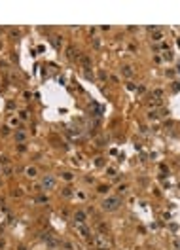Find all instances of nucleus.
Segmentation results:
<instances>
[{"label":"nucleus","mask_w":180,"mask_h":250,"mask_svg":"<svg viewBox=\"0 0 180 250\" xmlns=\"http://www.w3.org/2000/svg\"><path fill=\"white\" fill-rule=\"evenodd\" d=\"M121 207V197L118 195H106V199L101 203V208L104 212H114Z\"/></svg>","instance_id":"1"},{"label":"nucleus","mask_w":180,"mask_h":250,"mask_svg":"<svg viewBox=\"0 0 180 250\" xmlns=\"http://www.w3.org/2000/svg\"><path fill=\"white\" fill-rule=\"evenodd\" d=\"M55 184H57V180H55V176L53 174H46L42 182H40V186H42V190H55Z\"/></svg>","instance_id":"2"},{"label":"nucleus","mask_w":180,"mask_h":250,"mask_svg":"<svg viewBox=\"0 0 180 250\" xmlns=\"http://www.w3.org/2000/svg\"><path fill=\"white\" fill-rule=\"evenodd\" d=\"M76 229L80 231V235L84 237V239L91 241V231H89V227H85V224H78V226H76Z\"/></svg>","instance_id":"3"},{"label":"nucleus","mask_w":180,"mask_h":250,"mask_svg":"<svg viewBox=\"0 0 180 250\" xmlns=\"http://www.w3.org/2000/svg\"><path fill=\"white\" fill-rule=\"evenodd\" d=\"M74 220H76V224H85L87 222V212L85 210H76L74 212Z\"/></svg>","instance_id":"4"},{"label":"nucleus","mask_w":180,"mask_h":250,"mask_svg":"<svg viewBox=\"0 0 180 250\" xmlns=\"http://www.w3.org/2000/svg\"><path fill=\"white\" fill-rule=\"evenodd\" d=\"M13 138H15V142H25V140H27V133H25V127L17 129V131L13 133Z\"/></svg>","instance_id":"5"},{"label":"nucleus","mask_w":180,"mask_h":250,"mask_svg":"<svg viewBox=\"0 0 180 250\" xmlns=\"http://www.w3.org/2000/svg\"><path fill=\"white\" fill-rule=\"evenodd\" d=\"M25 176H27V178H36V176H38V169H36L34 165H29L27 169H25Z\"/></svg>","instance_id":"6"},{"label":"nucleus","mask_w":180,"mask_h":250,"mask_svg":"<svg viewBox=\"0 0 180 250\" xmlns=\"http://www.w3.org/2000/svg\"><path fill=\"white\" fill-rule=\"evenodd\" d=\"M66 57H68V61H76V59H80V51H76L74 48H68L66 49Z\"/></svg>","instance_id":"7"},{"label":"nucleus","mask_w":180,"mask_h":250,"mask_svg":"<svg viewBox=\"0 0 180 250\" xmlns=\"http://www.w3.org/2000/svg\"><path fill=\"white\" fill-rule=\"evenodd\" d=\"M80 62H82V66H84V70L85 72H89V68H91V59L87 55H82L80 57Z\"/></svg>","instance_id":"8"},{"label":"nucleus","mask_w":180,"mask_h":250,"mask_svg":"<svg viewBox=\"0 0 180 250\" xmlns=\"http://www.w3.org/2000/svg\"><path fill=\"white\" fill-rule=\"evenodd\" d=\"M121 74L125 76V78H133V74H135V70H133V66L125 65V66H121Z\"/></svg>","instance_id":"9"},{"label":"nucleus","mask_w":180,"mask_h":250,"mask_svg":"<svg viewBox=\"0 0 180 250\" xmlns=\"http://www.w3.org/2000/svg\"><path fill=\"white\" fill-rule=\"evenodd\" d=\"M163 38H165V34H163V30H154L152 34V42H163Z\"/></svg>","instance_id":"10"},{"label":"nucleus","mask_w":180,"mask_h":250,"mask_svg":"<svg viewBox=\"0 0 180 250\" xmlns=\"http://www.w3.org/2000/svg\"><path fill=\"white\" fill-rule=\"evenodd\" d=\"M10 127H17V129H21V127H23L17 116H12V118H10Z\"/></svg>","instance_id":"11"},{"label":"nucleus","mask_w":180,"mask_h":250,"mask_svg":"<svg viewBox=\"0 0 180 250\" xmlns=\"http://www.w3.org/2000/svg\"><path fill=\"white\" fill-rule=\"evenodd\" d=\"M97 191H99L101 195H108V193H110V186H108V184H101L99 188H97Z\"/></svg>","instance_id":"12"},{"label":"nucleus","mask_w":180,"mask_h":250,"mask_svg":"<svg viewBox=\"0 0 180 250\" xmlns=\"http://www.w3.org/2000/svg\"><path fill=\"white\" fill-rule=\"evenodd\" d=\"M106 174H108V176H112V178H114V176L118 174V169H116L114 165H108V167H106Z\"/></svg>","instance_id":"13"},{"label":"nucleus","mask_w":180,"mask_h":250,"mask_svg":"<svg viewBox=\"0 0 180 250\" xmlns=\"http://www.w3.org/2000/svg\"><path fill=\"white\" fill-rule=\"evenodd\" d=\"M53 46L55 48H61V46H63V38H61V36H53Z\"/></svg>","instance_id":"14"},{"label":"nucleus","mask_w":180,"mask_h":250,"mask_svg":"<svg viewBox=\"0 0 180 250\" xmlns=\"http://www.w3.org/2000/svg\"><path fill=\"white\" fill-rule=\"evenodd\" d=\"M61 195H63V197H70V195H72V188H70V186H66L65 190L61 191Z\"/></svg>","instance_id":"15"},{"label":"nucleus","mask_w":180,"mask_h":250,"mask_svg":"<svg viewBox=\"0 0 180 250\" xmlns=\"http://www.w3.org/2000/svg\"><path fill=\"white\" fill-rule=\"evenodd\" d=\"M152 97H154V99H161V97H163V89H154V91H152Z\"/></svg>","instance_id":"16"},{"label":"nucleus","mask_w":180,"mask_h":250,"mask_svg":"<svg viewBox=\"0 0 180 250\" xmlns=\"http://www.w3.org/2000/svg\"><path fill=\"white\" fill-rule=\"evenodd\" d=\"M161 59H165V61H173V53H171V51H163V55H161Z\"/></svg>","instance_id":"17"},{"label":"nucleus","mask_w":180,"mask_h":250,"mask_svg":"<svg viewBox=\"0 0 180 250\" xmlns=\"http://www.w3.org/2000/svg\"><path fill=\"white\" fill-rule=\"evenodd\" d=\"M61 176H63V180H66V182H70L72 178H74V174H72V173H63Z\"/></svg>","instance_id":"18"},{"label":"nucleus","mask_w":180,"mask_h":250,"mask_svg":"<svg viewBox=\"0 0 180 250\" xmlns=\"http://www.w3.org/2000/svg\"><path fill=\"white\" fill-rule=\"evenodd\" d=\"M127 190H129V186H127V184H120V186H118V191H120V193H125Z\"/></svg>","instance_id":"19"},{"label":"nucleus","mask_w":180,"mask_h":250,"mask_svg":"<svg viewBox=\"0 0 180 250\" xmlns=\"http://www.w3.org/2000/svg\"><path fill=\"white\" fill-rule=\"evenodd\" d=\"M95 165H97V167H102V165H104V157H97Z\"/></svg>","instance_id":"20"},{"label":"nucleus","mask_w":180,"mask_h":250,"mask_svg":"<svg viewBox=\"0 0 180 250\" xmlns=\"http://www.w3.org/2000/svg\"><path fill=\"white\" fill-rule=\"evenodd\" d=\"M27 118H29V112H25V110L19 112V119H27Z\"/></svg>","instance_id":"21"},{"label":"nucleus","mask_w":180,"mask_h":250,"mask_svg":"<svg viewBox=\"0 0 180 250\" xmlns=\"http://www.w3.org/2000/svg\"><path fill=\"white\" fill-rule=\"evenodd\" d=\"M2 135H4V137H8V135H10V125H6V127H2Z\"/></svg>","instance_id":"22"},{"label":"nucleus","mask_w":180,"mask_h":250,"mask_svg":"<svg viewBox=\"0 0 180 250\" xmlns=\"http://www.w3.org/2000/svg\"><path fill=\"white\" fill-rule=\"evenodd\" d=\"M36 201H38V203H48V197H46V195H40Z\"/></svg>","instance_id":"23"},{"label":"nucleus","mask_w":180,"mask_h":250,"mask_svg":"<svg viewBox=\"0 0 180 250\" xmlns=\"http://www.w3.org/2000/svg\"><path fill=\"white\" fill-rule=\"evenodd\" d=\"M0 163H2V165H8V157H6V155H0Z\"/></svg>","instance_id":"24"},{"label":"nucleus","mask_w":180,"mask_h":250,"mask_svg":"<svg viewBox=\"0 0 180 250\" xmlns=\"http://www.w3.org/2000/svg\"><path fill=\"white\" fill-rule=\"evenodd\" d=\"M159 169H161V173H167L169 174V167L167 165H159Z\"/></svg>","instance_id":"25"},{"label":"nucleus","mask_w":180,"mask_h":250,"mask_svg":"<svg viewBox=\"0 0 180 250\" xmlns=\"http://www.w3.org/2000/svg\"><path fill=\"white\" fill-rule=\"evenodd\" d=\"M4 174H6V176H12V169H10V167H6V169H4Z\"/></svg>","instance_id":"26"},{"label":"nucleus","mask_w":180,"mask_h":250,"mask_svg":"<svg viewBox=\"0 0 180 250\" xmlns=\"http://www.w3.org/2000/svg\"><path fill=\"white\" fill-rule=\"evenodd\" d=\"M12 195H13V197H19V195H21V191H19V190H13Z\"/></svg>","instance_id":"27"},{"label":"nucleus","mask_w":180,"mask_h":250,"mask_svg":"<svg viewBox=\"0 0 180 250\" xmlns=\"http://www.w3.org/2000/svg\"><path fill=\"white\" fill-rule=\"evenodd\" d=\"M0 248H6V241L4 239H0Z\"/></svg>","instance_id":"28"}]
</instances>
